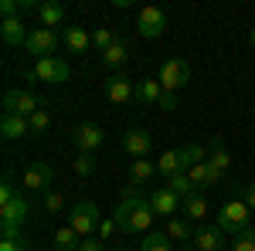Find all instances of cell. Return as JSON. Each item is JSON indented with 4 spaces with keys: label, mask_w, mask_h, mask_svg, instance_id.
I'll use <instances>...</instances> for the list:
<instances>
[{
    "label": "cell",
    "mask_w": 255,
    "mask_h": 251,
    "mask_svg": "<svg viewBox=\"0 0 255 251\" xmlns=\"http://www.w3.org/2000/svg\"><path fill=\"white\" fill-rule=\"evenodd\" d=\"M0 133H3V139H20V136L31 133V119L3 112V119H0Z\"/></svg>",
    "instance_id": "18"
},
{
    "label": "cell",
    "mask_w": 255,
    "mask_h": 251,
    "mask_svg": "<svg viewBox=\"0 0 255 251\" xmlns=\"http://www.w3.org/2000/svg\"><path fill=\"white\" fill-rule=\"evenodd\" d=\"M136 98L143 105H160V98H163V85H160L157 78H139L136 82Z\"/></svg>",
    "instance_id": "21"
},
{
    "label": "cell",
    "mask_w": 255,
    "mask_h": 251,
    "mask_svg": "<svg viewBox=\"0 0 255 251\" xmlns=\"http://www.w3.org/2000/svg\"><path fill=\"white\" fill-rule=\"evenodd\" d=\"M191 245H194L197 251H221L225 248V231H221V228H211V224H201V228H197L194 231V241H191Z\"/></svg>",
    "instance_id": "13"
},
{
    "label": "cell",
    "mask_w": 255,
    "mask_h": 251,
    "mask_svg": "<svg viewBox=\"0 0 255 251\" xmlns=\"http://www.w3.org/2000/svg\"><path fill=\"white\" fill-rule=\"evenodd\" d=\"M116 41H119V38L113 34V31H109V27H96V31H92V44L99 48V55H102L106 48H113Z\"/></svg>",
    "instance_id": "32"
},
{
    "label": "cell",
    "mask_w": 255,
    "mask_h": 251,
    "mask_svg": "<svg viewBox=\"0 0 255 251\" xmlns=\"http://www.w3.org/2000/svg\"><path fill=\"white\" fill-rule=\"evenodd\" d=\"M116 231H119V228H116V221H113V217H102V224H99L96 238H102V241H106L109 234H116Z\"/></svg>",
    "instance_id": "40"
},
{
    "label": "cell",
    "mask_w": 255,
    "mask_h": 251,
    "mask_svg": "<svg viewBox=\"0 0 255 251\" xmlns=\"http://www.w3.org/2000/svg\"><path fill=\"white\" fill-rule=\"evenodd\" d=\"M139 251H174V238L167 231H150V234H143Z\"/></svg>",
    "instance_id": "25"
},
{
    "label": "cell",
    "mask_w": 255,
    "mask_h": 251,
    "mask_svg": "<svg viewBox=\"0 0 255 251\" xmlns=\"http://www.w3.org/2000/svg\"><path fill=\"white\" fill-rule=\"evenodd\" d=\"M106 98L109 102H116V105H123V102H129V98H136V82H129V75H109L106 78Z\"/></svg>",
    "instance_id": "11"
},
{
    "label": "cell",
    "mask_w": 255,
    "mask_h": 251,
    "mask_svg": "<svg viewBox=\"0 0 255 251\" xmlns=\"http://www.w3.org/2000/svg\"><path fill=\"white\" fill-rule=\"evenodd\" d=\"M187 176H191V183H194L197 193H201V190H211V187H215L225 173H221V170H215L211 163H197V167H191V170H187Z\"/></svg>",
    "instance_id": "16"
},
{
    "label": "cell",
    "mask_w": 255,
    "mask_h": 251,
    "mask_svg": "<svg viewBox=\"0 0 255 251\" xmlns=\"http://www.w3.org/2000/svg\"><path fill=\"white\" fill-rule=\"evenodd\" d=\"M27 27H24V20L20 17H10L0 24V38H3V44H10V48H17V44H27Z\"/></svg>",
    "instance_id": "17"
},
{
    "label": "cell",
    "mask_w": 255,
    "mask_h": 251,
    "mask_svg": "<svg viewBox=\"0 0 255 251\" xmlns=\"http://www.w3.org/2000/svg\"><path fill=\"white\" fill-rule=\"evenodd\" d=\"M51 126V116H48V109H38L34 116H31V133H44Z\"/></svg>",
    "instance_id": "36"
},
{
    "label": "cell",
    "mask_w": 255,
    "mask_h": 251,
    "mask_svg": "<svg viewBox=\"0 0 255 251\" xmlns=\"http://www.w3.org/2000/svg\"><path fill=\"white\" fill-rule=\"evenodd\" d=\"M61 204H65V200H61L58 190H44V211H48V214H58Z\"/></svg>",
    "instance_id": "37"
},
{
    "label": "cell",
    "mask_w": 255,
    "mask_h": 251,
    "mask_svg": "<svg viewBox=\"0 0 255 251\" xmlns=\"http://www.w3.org/2000/svg\"><path fill=\"white\" fill-rule=\"evenodd\" d=\"M150 146H153V136L146 133V129H126L123 133V150L133 156V160H146Z\"/></svg>",
    "instance_id": "12"
},
{
    "label": "cell",
    "mask_w": 255,
    "mask_h": 251,
    "mask_svg": "<svg viewBox=\"0 0 255 251\" xmlns=\"http://www.w3.org/2000/svg\"><path fill=\"white\" fill-rule=\"evenodd\" d=\"M167 234H170L174 241H180L187 251L194 248V245H191V241H194V228H191L187 217H170V221H167Z\"/></svg>",
    "instance_id": "20"
},
{
    "label": "cell",
    "mask_w": 255,
    "mask_h": 251,
    "mask_svg": "<svg viewBox=\"0 0 255 251\" xmlns=\"http://www.w3.org/2000/svg\"><path fill=\"white\" fill-rule=\"evenodd\" d=\"M72 167H75V173H79V176H89L92 170H96V156H92V153H79Z\"/></svg>",
    "instance_id": "34"
},
{
    "label": "cell",
    "mask_w": 255,
    "mask_h": 251,
    "mask_svg": "<svg viewBox=\"0 0 255 251\" xmlns=\"http://www.w3.org/2000/svg\"><path fill=\"white\" fill-rule=\"evenodd\" d=\"M113 251H129V248H113Z\"/></svg>",
    "instance_id": "45"
},
{
    "label": "cell",
    "mask_w": 255,
    "mask_h": 251,
    "mask_svg": "<svg viewBox=\"0 0 255 251\" xmlns=\"http://www.w3.org/2000/svg\"><path fill=\"white\" fill-rule=\"evenodd\" d=\"M102 129H99L96 122H82V126H75V133H72V143H75V150L79 153H96L99 146H102Z\"/></svg>",
    "instance_id": "10"
},
{
    "label": "cell",
    "mask_w": 255,
    "mask_h": 251,
    "mask_svg": "<svg viewBox=\"0 0 255 251\" xmlns=\"http://www.w3.org/2000/svg\"><path fill=\"white\" fill-rule=\"evenodd\" d=\"M245 204H249V207L255 211V180L249 183V187H245Z\"/></svg>",
    "instance_id": "43"
},
{
    "label": "cell",
    "mask_w": 255,
    "mask_h": 251,
    "mask_svg": "<svg viewBox=\"0 0 255 251\" xmlns=\"http://www.w3.org/2000/svg\"><path fill=\"white\" fill-rule=\"evenodd\" d=\"M187 82H191V65L184 58H167L160 65V85H163V92L177 95Z\"/></svg>",
    "instance_id": "4"
},
{
    "label": "cell",
    "mask_w": 255,
    "mask_h": 251,
    "mask_svg": "<svg viewBox=\"0 0 255 251\" xmlns=\"http://www.w3.org/2000/svg\"><path fill=\"white\" fill-rule=\"evenodd\" d=\"M102 245H106V241L92 234V238H82V248L79 251H102Z\"/></svg>",
    "instance_id": "41"
},
{
    "label": "cell",
    "mask_w": 255,
    "mask_h": 251,
    "mask_svg": "<svg viewBox=\"0 0 255 251\" xmlns=\"http://www.w3.org/2000/svg\"><path fill=\"white\" fill-rule=\"evenodd\" d=\"M55 44H58V38H55V31H48V27H34L31 34H27V55H34V58H51V51H55Z\"/></svg>",
    "instance_id": "9"
},
{
    "label": "cell",
    "mask_w": 255,
    "mask_h": 251,
    "mask_svg": "<svg viewBox=\"0 0 255 251\" xmlns=\"http://www.w3.org/2000/svg\"><path fill=\"white\" fill-rule=\"evenodd\" d=\"M177 156H180V167H184V173L197 167V163H208V146H201V143H187V146H177Z\"/></svg>",
    "instance_id": "19"
},
{
    "label": "cell",
    "mask_w": 255,
    "mask_h": 251,
    "mask_svg": "<svg viewBox=\"0 0 255 251\" xmlns=\"http://www.w3.org/2000/svg\"><path fill=\"white\" fill-rule=\"evenodd\" d=\"M99 224H102V217H99L92 200H79V204L68 211V228H75L82 238H92V234L99 231Z\"/></svg>",
    "instance_id": "3"
},
{
    "label": "cell",
    "mask_w": 255,
    "mask_h": 251,
    "mask_svg": "<svg viewBox=\"0 0 255 251\" xmlns=\"http://www.w3.org/2000/svg\"><path fill=\"white\" fill-rule=\"evenodd\" d=\"M153 173H157V163L153 160H133L129 163V180L133 183H146Z\"/></svg>",
    "instance_id": "30"
},
{
    "label": "cell",
    "mask_w": 255,
    "mask_h": 251,
    "mask_svg": "<svg viewBox=\"0 0 255 251\" xmlns=\"http://www.w3.org/2000/svg\"><path fill=\"white\" fill-rule=\"evenodd\" d=\"M126 58H129V44H126L123 38H119L113 48H106V51H102V65H109V68H119Z\"/></svg>",
    "instance_id": "29"
},
{
    "label": "cell",
    "mask_w": 255,
    "mask_h": 251,
    "mask_svg": "<svg viewBox=\"0 0 255 251\" xmlns=\"http://www.w3.org/2000/svg\"><path fill=\"white\" fill-rule=\"evenodd\" d=\"M0 251H27V241L24 238H3L0 241Z\"/></svg>",
    "instance_id": "39"
},
{
    "label": "cell",
    "mask_w": 255,
    "mask_h": 251,
    "mask_svg": "<svg viewBox=\"0 0 255 251\" xmlns=\"http://www.w3.org/2000/svg\"><path fill=\"white\" fill-rule=\"evenodd\" d=\"M167 190H174L180 200H187V197H194V193H197V187L191 183V176H187V173H177V176L167 180Z\"/></svg>",
    "instance_id": "31"
},
{
    "label": "cell",
    "mask_w": 255,
    "mask_h": 251,
    "mask_svg": "<svg viewBox=\"0 0 255 251\" xmlns=\"http://www.w3.org/2000/svg\"><path fill=\"white\" fill-rule=\"evenodd\" d=\"M38 17H41V27H58L61 20H65V7L61 3H55V0H48V3H41V10H38Z\"/></svg>",
    "instance_id": "26"
},
{
    "label": "cell",
    "mask_w": 255,
    "mask_h": 251,
    "mask_svg": "<svg viewBox=\"0 0 255 251\" xmlns=\"http://www.w3.org/2000/svg\"><path fill=\"white\" fill-rule=\"evenodd\" d=\"M150 207H153V214H160V217H174V214L180 211V197L163 187V190L150 193Z\"/></svg>",
    "instance_id": "15"
},
{
    "label": "cell",
    "mask_w": 255,
    "mask_h": 251,
    "mask_svg": "<svg viewBox=\"0 0 255 251\" xmlns=\"http://www.w3.org/2000/svg\"><path fill=\"white\" fill-rule=\"evenodd\" d=\"M0 14H3V20L24 17V14H20V3H17V0H0Z\"/></svg>",
    "instance_id": "38"
},
{
    "label": "cell",
    "mask_w": 255,
    "mask_h": 251,
    "mask_svg": "<svg viewBox=\"0 0 255 251\" xmlns=\"http://www.w3.org/2000/svg\"><path fill=\"white\" fill-rule=\"evenodd\" d=\"M38 109H48L38 95H31L27 88H10L7 95H3V112H10V116H24L31 119Z\"/></svg>",
    "instance_id": "5"
},
{
    "label": "cell",
    "mask_w": 255,
    "mask_h": 251,
    "mask_svg": "<svg viewBox=\"0 0 255 251\" xmlns=\"http://www.w3.org/2000/svg\"><path fill=\"white\" fill-rule=\"evenodd\" d=\"M184 217H187L191 224H197V221L208 217V200H204V193H194V197L184 200Z\"/></svg>",
    "instance_id": "27"
},
{
    "label": "cell",
    "mask_w": 255,
    "mask_h": 251,
    "mask_svg": "<svg viewBox=\"0 0 255 251\" xmlns=\"http://www.w3.org/2000/svg\"><path fill=\"white\" fill-rule=\"evenodd\" d=\"M157 173H163L167 180H170V176H177V173H184L177 150H167V153H160V160H157Z\"/></svg>",
    "instance_id": "28"
},
{
    "label": "cell",
    "mask_w": 255,
    "mask_h": 251,
    "mask_svg": "<svg viewBox=\"0 0 255 251\" xmlns=\"http://www.w3.org/2000/svg\"><path fill=\"white\" fill-rule=\"evenodd\" d=\"M228 248H232V251H255V228H249V231L235 234Z\"/></svg>",
    "instance_id": "33"
},
{
    "label": "cell",
    "mask_w": 255,
    "mask_h": 251,
    "mask_svg": "<svg viewBox=\"0 0 255 251\" xmlns=\"http://www.w3.org/2000/svg\"><path fill=\"white\" fill-rule=\"evenodd\" d=\"M163 27H167V14L160 10V7H143L136 17V31L143 34V38H160L163 34Z\"/></svg>",
    "instance_id": "8"
},
{
    "label": "cell",
    "mask_w": 255,
    "mask_h": 251,
    "mask_svg": "<svg viewBox=\"0 0 255 251\" xmlns=\"http://www.w3.org/2000/svg\"><path fill=\"white\" fill-rule=\"evenodd\" d=\"M72 75V68H68V61L61 58H41L34 61V68H31V78H38V82H48V85H61V82H68Z\"/></svg>",
    "instance_id": "7"
},
{
    "label": "cell",
    "mask_w": 255,
    "mask_h": 251,
    "mask_svg": "<svg viewBox=\"0 0 255 251\" xmlns=\"http://www.w3.org/2000/svg\"><path fill=\"white\" fill-rule=\"evenodd\" d=\"M153 207L150 200H143L133 187H126L123 197H119V207L113 211V221H116L119 234H150V224H153Z\"/></svg>",
    "instance_id": "1"
},
{
    "label": "cell",
    "mask_w": 255,
    "mask_h": 251,
    "mask_svg": "<svg viewBox=\"0 0 255 251\" xmlns=\"http://www.w3.org/2000/svg\"><path fill=\"white\" fill-rule=\"evenodd\" d=\"M249 221H252V207L245 200H228L221 211H218V228L228 234H242L249 231Z\"/></svg>",
    "instance_id": "2"
},
{
    "label": "cell",
    "mask_w": 255,
    "mask_h": 251,
    "mask_svg": "<svg viewBox=\"0 0 255 251\" xmlns=\"http://www.w3.org/2000/svg\"><path fill=\"white\" fill-rule=\"evenodd\" d=\"M208 163H211L215 170H221V173H225V170L232 167V153L225 150L221 136H215V139H211V146H208Z\"/></svg>",
    "instance_id": "23"
},
{
    "label": "cell",
    "mask_w": 255,
    "mask_h": 251,
    "mask_svg": "<svg viewBox=\"0 0 255 251\" xmlns=\"http://www.w3.org/2000/svg\"><path fill=\"white\" fill-rule=\"evenodd\" d=\"M65 44H68L72 55H82V51L92 44V34H89L85 27H65Z\"/></svg>",
    "instance_id": "24"
},
{
    "label": "cell",
    "mask_w": 255,
    "mask_h": 251,
    "mask_svg": "<svg viewBox=\"0 0 255 251\" xmlns=\"http://www.w3.org/2000/svg\"><path fill=\"white\" fill-rule=\"evenodd\" d=\"M160 109H177V95H170V92H163V98H160Z\"/></svg>",
    "instance_id": "42"
},
{
    "label": "cell",
    "mask_w": 255,
    "mask_h": 251,
    "mask_svg": "<svg viewBox=\"0 0 255 251\" xmlns=\"http://www.w3.org/2000/svg\"><path fill=\"white\" fill-rule=\"evenodd\" d=\"M51 245H55L58 251H79L82 248V234L75 231V228H68V224H65V228H58V231H55Z\"/></svg>",
    "instance_id": "22"
},
{
    "label": "cell",
    "mask_w": 255,
    "mask_h": 251,
    "mask_svg": "<svg viewBox=\"0 0 255 251\" xmlns=\"http://www.w3.org/2000/svg\"><path fill=\"white\" fill-rule=\"evenodd\" d=\"M249 44H252V48H255V27H252V31H249Z\"/></svg>",
    "instance_id": "44"
},
{
    "label": "cell",
    "mask_w": 255,
    "mask_h": 251,
    "mask_svg": "<svg viewBox=\"0 0 255 251\" xmlns=\"http://www.w3.org/2000/svg\"><path fill=\"white\" fill-rule=\"evenodd\" d=\"M20 193L14 190V183H10V173L3 176V183H0V207H7V204H10V200H17Z\"/></svg>",
    "instance_id": "35"
},
{
    "label": "cell",
    "mask_w": 255,
    "mask_h": 251,
    "mask_svg": "<svg viewBox=\"0 0 255 251\" xmlns=\"http://www.w3.org/2000/svg\"><path fill=\"white\" fill-rule=\"evenodd\" d=\"M27 214H31V204L24 197L10 200L7 207H0V231H3V238H17V231L27 221Z\"/></svg>",
    "instance_id": "6"
},
{
    "label": "cell",
    "mask_w": 255,
    "mask_h": 251,
    "mask_svg": "<svg viewBox=\"0 0 255 251\" xmlns=\"http://www.w3.org/2000/svg\"><path fill=\"white\" fill-rule=\"evenodd\" d=\"M51 180H55V170L48 163H31L24 170V190H48Z\"/></svg>",
    "instance_id": "14"
}]
</instances>
